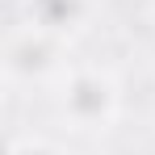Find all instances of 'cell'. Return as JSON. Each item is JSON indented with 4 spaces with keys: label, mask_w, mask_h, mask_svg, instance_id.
<instances>
[{
    "label": "cell",
    "mask_w": 155,
    "mask_h": 155,
    "mask_svg": "<svg viewBox=\"0 0 155 155\" xmlns=\"http://www.w3.org/2000/svg\"><path fill=\"white\" fill-rule=\"evenodd\" d=\"M59 113L76 130H105L117 117V84L109 71H71L59 92Z\"/></svg>",
    "instance_id": "1"
},
{
    "label": "cell",
    "mask_w": 155,
    "mask_h": 155,
    "mask_svg": "<svg viewBox=\"0 0 155 155\" xmlns=\"http://www.w3.org/2000/svg\"><path fill=\"white\" fill-rule=\"evenodd\" d=\"M4 67H8L13 80H42L51 71H59V42H54V34L38 29V25H25L8 42Z\"/></svg>",
    "instance_id": "2"
},
{
    "label": "cell",
    "mask_w": 155,
    "mask_h": 155,
    "mask_svg": "<svg viewBox=\"0 0 155 155\" xmlns=\"http://www.w3.org/2000/svg\"><path fill=\"white\" fill-rule=\"evenodd\" d=\"M80 13H84V4L80 0H29V25L38 29H71L80 21Z\"/></svg>",
    "instance_id": "3"
},
{
    "label": "cell",
    "mask_w": 155,
    "mask_h": 155,
    "mask_svg": "<svg viewBox=\"0 0 155 155\" xmlns=\"http://www.w3.org/2000/svg\"><path fill=\"white\" fill-rule=\"evenodd\" d=\"M8 155H67V151H59V147L46 143V138H21V143L8 147Z\"/></svg>",
    "instance_id": "4"
}]
</instances>
